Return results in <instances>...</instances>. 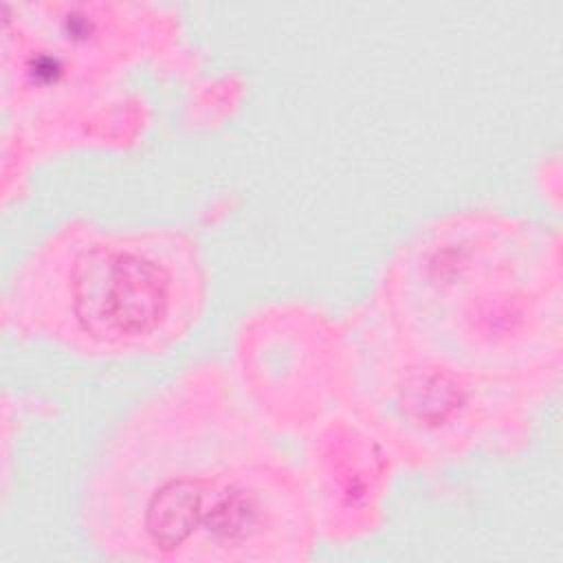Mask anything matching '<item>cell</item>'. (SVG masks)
<instances>
[{
  "instance_id": "2",
  "label": "cell",
  "mask_w": 563,
  "mask_h": 563,
  "mask_svg": "<svg viewBox=\"0 0 563 563\" xmlns=\"http://www.w3.org/2000/svg\"><path fill=\"white\" fill-rule=\"evenodd\" d=\"M420 350L473 374L556 387L563 363L561 235L488 209L420 227L372 297Z\"/></svg>"
},
{
  "instance_id": "6",
  "label": "cell",
  "mask_w": 563,
  "mask_h": 563,
  "mask_svg": "<svg viewBox=\"0 0 563 563\" xmlns=\"http://www.w3.org/2000/svg\"><path fill=\"white\" fill-rule=\"evenodd\" d=\"M233 376L268 424L306 433L339 405L341 323L306 303L262 308L240 330Z\"/></svg>"
},
{
  "instance_id": "7",
  "label": "cell",
  "mask_w": 563,
  "mask_h": 563,
  "mask_svg": "<svg viewBox=\"0 0 563 563\" xmlns=\"http://www.w3.org/2000/svg\"><path fill=\"white\" fill-rule=\"evenodd\" d=\"M301 468L319 537L347 543L372 534L383 521V506L396 460L378 435L341 402L306 433Z\"/></svg>"
},
{
  "instance_id": "1",
  "label": "cell",
  "mask_w": 563,
  "mask_h": 563,
  "mask_svg": "<svg viewBox=\"0 0 563 563\" xmlns=\"http://www.w3.org/2000/svg\"><path fill=\"white\" fill-rule=\"evenodd\" d=\"M81 526L103 556L136 563H297L319 539L301 468L216 361L117 424L88 471Z\"/></svg>"
},
{
  "instance_id": "4",
  "label": "cell",
  "mask_w": 563,
  "mask_h": 563,
  "mask_svg": "<svg viewBox=\"0 0 563 563\" xmlns=\"http://www.w3.org/2000/svg\"><path fill=\"white\" fill-rule=\"evenodd\" d=\"M209 275L198 240L176 227L114 229L73 218L15 266L2 325L90 361L167 352L198 323Z\"/></svg>"
},
{
  "instance_id": "3",
  "label": "cell",
  "mask_w": 563,
  "mask_h": 563,
  "mask_svg": "<svg viewBox=\"0 0 563 563\" xmlns=\"http://www.w3.org/2000/svg\"><path fill=\"white\" fill-rule=\"evenodd\" d=\"M0 51L4 194L33 158L134 141L145 103L125 75L187 59L172 7L123 0H9Z\"/></svg>"
},
{
  "instance_id": "5",
  "label": "cell",
  "mask_w": 563,
  "mask_h": 563,
  "mask_svg": "<svg viewBox=\"0 0 563 563\" xmlns=\"http://www.w3.org/2000/svg\"><path fill=\"white\" fill-rule=\"evenodd\" d=\"M552 387L460 369L413 345L367 301L341 321L339 402L398 466L429 471L475 451L512 453Z\"/></svg>"
}]
</instances>
